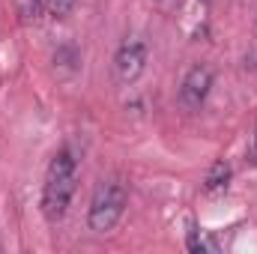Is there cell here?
<instances>
[{"label": "cell", "mask_w": 257, "mask_h": 254, "mask_svg": "<svg viewBox=\"0 0 257 254\" xmlns=\"http://www.w3.org/2000/svg\"><path fill=\"white\" fill-rule=\"evenodd\" d=\"M78 189V162L69 150H57L45 171L42 186V212L48 221H60L72 203V194Z\"/></svg>", "instance_id": "obj_1"}, {"label": "cell", "mask_w": 257, "mask_h": 254, "mask_svg": "<svg viewBox=\"0 0 257 254\" xmlns=\"http://www.w3.org/2000/svg\"><path fill=\"white\" fill-rule=\"evenodd\" d=\"M128 203V189L123 180H105L99 183V189L90 200V209H87V227L93 233H108L120 224L123 212H126Z\"/></svg>", "instance_id": "obj_2"}, {"label": "cell", "mask_w": 257, "mask_h": 254, "mask_svg": "<svg viewBox=\"0 0 257 254\" xmlns=\"http://www.w3.org/2000/svg\"><path fill=\"white\" fill-rule=\"evenodd\" d=\"M147 69V45L141 39H126L114 54V75L120 84H135Z\"/></svg>", "instance_id": "obj_3"}, {"label": "cell", "mask_w": 257, "mask_h": 254, "mask_svg": "<svg viewBox=\"0 0 257 254\" xmlns=\"http://www.w3.org/2000/svg\"><path fill=\"white\" fill-rule=\"evenodd\" d=\"M212 81H215V75H212V69L206 63L192 66V69L186 72L183 84H180V105H183L186 111H197V108L206 102V96H209V90H212Z\"/></svg>", "instance_id": "obj_4"}, {"label": "cell", "mask_w": 257, "mask_h": 254, "mask_svg": "<svg viewBox=\"0 0 257 254\" xmlns=\"http://www.w3.org/2000/svg\"><path fill=\"white\" fill-rule=\"evenodd\" d=\"M227 186H230V165L221 159V162H215V165L206 171L203 194H221V191H227Z\"/></svg>", "instance_id": "obj_5"}, {"label": "cell", "mask_w": 257, "mask_h": 254, "mask_svg": "<svg viewBox=\"0 0 257 254\" xmlns=\"http://www.w3.org/2000/svg\"><path fill=\"white\" fill-rule=\"evenodd\" d=\"M42 9H45L51 18H66V15L75 9V0H42Z\"/></svg>", "instance_id": "obj_6"}, {"label": "cell", "mask_w": 257, "mask_h": 254, "mask_svg": "<svg viewBox=\"0 0 257 254\" xmlns=\"http://www.w3.org/2000/svg\"><path fill=\"white\" fill-rule=\"evenodd\" d=\"M15 9H18L21 21H33L42 12V0H15Z\"/></svg>", "instance_id": "obj_7"}, {"label": "cell", "mask_w": 257, "mask_h": 254, "mask_svg": "<svg viewBox=\"0 0 257 254\" xmlns=\"http://www.w3.org/2000/svg\"><path fill=\"white\" fill-rule=\"evenodd\" d=\"M180 3H183V0H156V6H159L162 12H177Z\"/></svg>", "instance_id": "obj_8"}, {"label": "cell", "mask_w": 257, "mask_h": 254, "mask_svg": "<svg viewBox=\"0 0 257 254\" xmlns=\"http://www.w3.org/2000/svg\"><path fill=\"white\" fill-rule=\"evenodd\" d=\"M251 162L257 165V132H254V144H251Z\"/></svg>", "instance_id": "obj_9"}, {"label": "cell", "mask_w": 257, "mask_h": 254, "mask_svg": "<svg viewBox=\"0 0 257 254\" xmlns=\"http://www.w3.org/2000/svg\"><path fill=\"white\" fill-rule=\"evenodd\" d=\"M254 36H257V21H254Z\"/></svg>", "instance_id": "obj_10"}]
</instances>
